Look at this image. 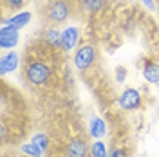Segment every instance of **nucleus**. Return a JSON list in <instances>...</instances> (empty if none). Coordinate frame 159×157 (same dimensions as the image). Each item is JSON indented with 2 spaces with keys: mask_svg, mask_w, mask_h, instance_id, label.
I'll return each mask as SVG.
<instances>
[{
  "mask_svg": "<svg viewBox=\"0 0 159 157\" xmlns=\"http://www.w3.org/2000/svg\"><path fill=\"white\" fill-rule=\"evenodd\" d=\"M51 74H52L51 67L45 61H42V60H33L31 63H27V67H25V78L34 87L47 85L49 79H51Z\"/></svg>",
  "mask_w": 159,
  "mask_h": 157,
  "instance_id": "1",
  "label": "nucleus"
},
{
  "mask_svg": "<svg viewBox=\"0 0 159 157\" xmlns=\"http://www.w3.org/2000/svg\"><path fill=\"white\" fill-rule=\"evenodd\" d=\"M94 60H96V49H94V45L92 43H83V45H80L78 49H76L72 63H74L76 70L85 72V70L90 69V65L94 63Z\"/></svg>",
  "mask_w": 159,
  "mask_h": 157,
  "instance_id": "2",
  "label": "nucleus"
},
{
  "mask_svg": "<svg viewBox=\"0 0 159 157\" xmlns=\"http://www.w3.org/2000/svg\"><path fill=\"white\" fill-rule=\"evenodd\" d=\"M45 15H47L49 22L54 24V25L67 22L69 16H70L69 2H67V0H52V2H49V6H47V9H45Z\"/></svg>",
  "mask_w": 159,
  "mask_h": 157,
  "instance_id": "3",
  "label": "nucleus"
},
{
  "mask_svg": "<svg viewBox=\"0 0 159 157\" xmlns=\"http://www.w3.org/2000/svg\"><path fill=\"white\" fill-rule=\"evenodd\" d=\"M90 155V145L83 137H72L63 148V157H87Z\"/></svg>",
  "mask_w": 159,
  "mask_h": 157,
  "instance_id": "4",
  "label": "nucleus"
},
{
  "mask_svg": "<svg viewBox=\"0 0 159 157\" xmlns=\"http://www.w3.org/2000/svg\"><path fill=\"white\" fill-rule=\"evenodd\" d=\"M141 103H143V98H141L139 90L132 87H127L118 98V105L123 110H136L141 107Z\"/></svg>",
  "mask_w": 159,
  "mask_h": 157,
  "instance_id": "5",
  "label": "nucleus"
},
{
  "mask_svg": "<svg viewBox=\"0 0 159 157\" xmlns=\"http://www.w3.org/2000/svg\"><path fill=\"white\" fill-rule=\"evenodd\" d=\"M80 43V29L76 25H67L61 29V51L70 52L78 47Z\"/></svg>",
  "mask_w": 159,
  "mask_h": 157,
  "instance_id": "6",
  "label": "nucleus"
},
{
  "mask_svg": "<svg viewBox=\"0 0 159 157\" xmlns=\"http://www.w3.org/2000/svg\"><path fill=\"white\" fill-rule=\"evenodd\" d=\"M20 42V31L11 27V25H2L0 27V47L2 49H13Z\"/></svg>",
  "mask_w": 159,
  "mask_h": 157,
  "instance_id": "7",
  "label": "nucleus"
},
{
  "mask_svg": "<svg viewBox=\"0 0 159 157\" xmlns=\"http://www.w3.org/2000/svg\"><path fill=\"white\" fill-rule=\"evenodd\" d=\"M18 65H20V56L15 51H9V52L2 54V58H0V74L6 76L9 72H15L18 69Z\"/></svg>",
  "mask_w": 159,
  "mask_h": 157,
  "instance_id": "8",
  "label": "nucleus"
},
{
  "mask_svg": "<svg viewBox=\"0 0 159 157\" xmlns=\"http://www.w3.org/2000/svg\"><path fill=\"white\" fill-rule=\"evenodd\" d=\"M31 18H33V15H31L29 11H20L16 15H13V16H6V18L2 20V25H11V27L20 31L29 24Z\"/></svg>",
  "mask_w": 159,
  "mask_h": 157,
  "instance_id": "9",
  "label": "nucleus"
},
{
  "mask_svg": "<svg viewBox=\"0 0 159 157\" xmlns=\"http://www.w3.org/2000/svg\"><path fill=\"white\" fill-rule=\"evenodd\" d=\"M42 42L49 49L61 47V31L56 29V27H47V29L43 31V34H42Z\"/></svg>",
  "mask_w": 159,
  "mask_h": 157,
  "instance_id": "10",
  "label": "nucleus"
},
{
  "mask_svg": "<svg viewBox=\"0 0 159 157\" xmlns=\"http://www.w3.org/2000/svg\"><path fill=\"white\" fill-rule=\"evenodd\" d=\"M105 134H107V123H105V119L99 118V116H94L89 121V136L92 139H103Z\"/></svg>",
  "mask_w": 159,
  "mask_h": 157,
  "instance_id": "11",
  "label": "nucleus"
},
{
  "mask_svg": "<svg viewBox=\"0 0 159 157\" xmlns=\"http://www.w3.org/2000/svg\"><path fill=\"white\" fill-rule=\"evenodd\" d=\"M143 78L147 79L148 83H159V61L150 60L143 65Z\"/></svg>",
  "mask_w": 159,
  "mask_h": 157,
  "instance_id": "12",
  "label": "nucleus"
},
{
  "mask_svg": "<svg viewBox=\"0 0 159 157\" xmlns=\"http://www.w3.org/2000/svg\"><path fill=\"white\" fill-rule=\"evenodd\" d=\"M90 157H109V148L101 139H96L90 145Z\"/></svg>",
  "mask_w": 159,
  "mask_h": 157,
  "instance_id": "13",
  "label": "nucleus"
},
{
  "mask_svg": "<svg viewBox=\"0 0 159 157\" xmlns=\"http://www.w3.org/2000/svg\"><path fill=\"white\" fill-rule=\"evenodd\" d=\"M81 7L87 11V13L96 15V13H99V11H103V7H105V0H81Z\"/></svg>",
  "mask_w": 159,
  "mask_h": 157,
  "instance_id": "14",
  "label": "nucleus"
},
{
  "mask_svg": "<svg viewBox=\"0 0 159 157\" xmlns=\"http://www.w3.org/2000/svg\"><path fill=\"white\" fill-rule=\"evenodd\" d=\"M22 154H25L27 157H42V154H43V150L38 146V145H34L33 141H29V143H25V145H22Z\"/></svg>",
  "mask_w": 159,
  "mask_h": 157,
  "instance_id": "15",
  "label": "nucleus"
},
{
  "mask_svg": "<svg viewBox=\"0 0 159 157\" xmlns=\"http://www.w3.org/2000/svg\"><path fill=\"white\" fill-rule=\"evenodd\" d=\"M31 141H33L34 145H38L43 152H45L47 146H49V136H47L45 132H38V134H34V136L31 137Z\"/></svg>",
  "mask_w": 159,
  "mask_h": 157,
  "instance_id": "16",
  "label": "nucleus"
},
{
  "mask_svg": "<svg viewBox=\"0 0 159 157\" xmlns=\"http://www.w3.org/2000/svg\"><path fill=\"white\" fill-rule=\"evenodd\" d=\"M27 0H4V6L9 7V9H20Z\"/></svg>",
  "mask_w": 159,
  "mask_h": 157,
  "instance_id": "17",
  "label": "nucleus"
},
{
  "mask_svg": "<svg viewBox=\"0 0 159 157\" xmlns=\"http://www.w3.org/2000/svg\"><path fill=\"white\" fill-rule=\"evenodd\" d=\"M109 157H129L127 148H112L109 152Z\"/></svg>",
  "mask_w": 159,
  "mask_h": 157,
  "instance_id": "18",
  "label": "nucleus"
},
{
  "mask_svg": "<svg viewBox=\"0 0 159 157\" xmlns=\"http://www.w3.org/2000/svg\"><path fill=\"white\" fill-rule=\"evenodd\" d=\"M125 78H127V69L125 67H116V81L118 83H125Z\"/></svg>",
  "mask_w": 159,
  "mask_h": 157,
  "instance_id": "19",
  "label": "nucleus"
},
{
  "mask_svg": "<svg viewBox=\"0 0 159 157\" xmlns=\"http://www.w3.org/2000/svg\"><path fill=\"white\" fill-rule=\"evenodd\" d=\"M143 4H145L150 11H156V9H157V6H156V2H154V0H143Z\"/></svg>",
  "mask_w": 159,
  "mask_h": 157,
  "instance_id": "20",
  "label": "nucleus"
},
{
  "mask_svg": "<svg viewBox=\"0 0 159 157\" xmlns=\"http://www.w3.org/2000/svg\"><path fill=\"white\" fill-rule=\"evenodd\" d=\"M157 2H159V0H157Z\"/></svg>",
  "mask_w": 159,
  "mask_h": 157,
  "instance_id": "21",
  "label": "nucleus"
}]
</instances>
